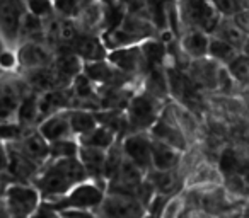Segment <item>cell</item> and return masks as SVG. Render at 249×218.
Instances as JSON below:
<instances>
[{"mask_svg": "<svg viewBox=\"0 0 249 218\" xmlns=\"http://www.w3.org/2000/svg\"><path fill=\"white\" fill-rule=\"evenodd\" d=\"M208 56L212 60H215L217 63H220L222 67H227L231 62H234L239 56V50L235 46H232L231 43L224 41V39L210 36V46H208Z\"/></svg>", "mask_w": 249, "mask_h": 218, "instance_id": "23", "label": "cell"}, {"mask_svg": "<svg viewBox=\"0 0 249 218\" xmlns=\"http://www.w3.org/2000/svg\"><path fill=\"white\" fill-rule=\"evenodd\" d=\"M147 179L152 184L156 194H162L166 198H171L176 194L179 179H178L176 170H149Z\"/></svg>", "mask_w": 249, "mask_h": 218, "instance_id": "20", "label": "cell"}, {"mask_svg": "<svg viewBox=\"0 0 249 218\" xmlns=\"http://www.w3.org/2000/svg\"><path fill=\"white\" fill-rule=\"evenodd\" d=\"M241 2H244V0H241Z\"/></svg>", "mask_w": 249, "mask_h": 218, "instance_id": "37", "label": "cell"}, {"mask_svg": "<svg viewBox=\"0 0 249 218\" xmlns=\"http://www.w3.org/2000/svg\"><path fill=\"white\" fill-rule=\"evenodd\" d=\"M178 17L184 29L212 34L220 22V14L213 9L210 0H178Z\"/></svg>", "mask_w": 249, "mask_h": 218, "instance_id": "4", "label": "cell"}, {"mask_svg": "<svg viewBox=\"0 0 249 218\" xmlns=\"http://www.w3.org/2000/svg\"><path fill=\"white\" fill-rule=\"evenodd\" d=\"M225 68L231 73L232 79L237 80V82H248L249 80V62L246 58H242L241 55H239L234 62L229 63Z\"/></svg>", "mask_w": 249, "mask_h": 218, "instance_id": "29", "label": "cell"}, {"mask_svg": "<svg viewBox=\"0 0 249 218\" xmlns=\"http://www.w3.org/2000/svg\"><path fill=\"white\" fill-rule=\"evenodd\" d=\"M28 14L24 0H0V34L11 48L19 45L22 19Z\"/></svg>", "mask_w": 249, "mask_h": 218, "instance_id": "8", "label": "cell"}, {"mask_svg": "<svg viewBox=\"0 0 249 218\" xmlns=\"http://www.w3.org/2000/svg\"><path fill=\"white\" fill-rule=\"evenodd\" d=\"M79 140L65 138L50 143V159H70L79 155Z\"/></svg>", "mask_w": 249, "mask_h": 218, "instance_id": "25", "label": "cell"}, {"mask_svg": "<svg viewBox=\"0 0 249 218\" xmlns=\"http://www.w3.org/2000/svg\"><path fill=\"white\" fill-rule=\"evenodd\" d=\"M150 136L154 140H159V142H164L167 145L174 147V149L181 150V152H186L188 150V138L181 128L178 126L176 119L173 116V111H171V106H167L166 109H162L159 119L156 121V125L150 128Z\"/></svg>", "mask_w": 249, "mask_h": 218, "instance_id": "11", "label": "cell"}, {"mask_svg": "<svg viewBox=\"0 0 249 218\" xmlns=\"http://www.w3.org/2000/svg\"><path fill=\"white\" fill-rule=\"evenodd\" d=\"M210 4L220 14V17H234L242 11L241 0H210Z\"/></svg>", "mask_w": 249, "mask_h": 218, "instance_id": "28", "label": "cell"}, {"mask_svg": "<svg viewBox=\"0 0 249 218\" xmlns=\"http://www.w3.org/2000/svg\"><path fill=\"white\" fill-rule=\"evenodd\" d=\"M183 206H184L183 198L174 194V196H171L169 200H167V203L164 204L159 218H181V215H183Z\"/></svg>", "mask_w": 249, "mask_h": 218, "instance_id": "30", "label": "cell"}, {"mask_svg": "<svg viewBox=\"0 0 249 218\" xmlns=\"http://www.w3.org/2000/svg\"><path fill=\"white\" fill-rule=\"evenodd\" d=\"M162 113V101L147 92H137L132 96L130 102L124 107L128 133L150 132Z\"/></svg>", "mask_w": 249, "mask_h": 218, "instance_id": "3", "label": "cell"}, {"mask_svg": "<svg viewBox=\"0 0 249 218\" xmlns=\"http://www.w3.org/2000/svg\"><path fill=\"white\" fill-rule=\"evenodd\" d=\"M5 75H7V72H5V70L0 68V84H2V80L5 79Z\"/></svg>", "mask_w": 249, "mask_h": 218, "instance_id": "36", "label": "cell"}, {"mask_svg": "<svg viewBox=\"0 0 249 218\" xmlns=\"http://www.w3.org/2000/svg\"><path fill=\"white\" fill-rule=\"evenodd\" d=\"M121 149L126 159L132 160L142 170H152V136L149 132L128 133L121 138Z\"/></svg>", "mask_w": 249, "mask_h": 218, "instance_id": "10", "label": "cell"}, {"mask_svg": "<svg viewBox=\"0 0 249 218\" xmlns=\"http://www.w3.org/2000/svg\"><path fill=\"white\" fill-rule=\"evenodd\" d=\"M181 218H212V217L201 210H191V211H186L184 215H181Z\"/></svg>", "mask_w": 249, "mask_h": 218, "instance_id": "33", "label": "cell"}, {"mask_svg": "<svg viewBox=\"0 0 249 218\" xmlns=\"http://www.w3.org/2000/svg\"><path fill=\"white\" fill-rule=\"evenodd\" d=\"M87 172L77 157L70 159H50L39 169L33 184L43 200H53L67 194L73 186L87 181Z\"/></svg>", "mask_w": 249, "mask_h": 218, "instance_id": "1", "label": "cell"}, {"mask_svg": "<svg viewBox=\"0 0 249 218\" xmlns=\"http://www.w3.org/2000/svg\"><path fill=\"white\" fill-rule=\"evenodd\" d=\"M89 2L92 0H53V9H55V14L60 17L75 19Z\"/></svg>", "mask_w": 249, "mask_h": 218, "instance_id": "26", "label": "cell"}, {"mask_svg": "<svg viewBox=\"0 0 249 218\" xmlns=\"http://www.w3.org/2000/svg\"><path fill=\"white\" fill-rule=\"evenodd\" d=\"M106 152L107 150L94 149V147H84L80 145L79 155L77 159L80 160V164L84 166L87 172V177L92 181H99L104 183V162H106Z\"/></svg>", "mask_w": 249, "mask_h": 218, "instance_id": "17", "label": "cell"}, {"mask_svg": "<svg viewBox=\"0 0 249 218\" xmlns=\"http://www.w3.org/2000/svg\"><path fill=\"white\" fill-rule=\"evenodd\" d=\"M208 46H210V34L207 33L186 29V33L181 36V50L190 60L208 56Z\"/></svg>", "mask_w": 249, "mask_h": 218, "instance_id": "19", "label": "cell"}, {"mask_svg": "<svg viewBox=\"0 0 249 218\" xmlns=\"http://www.w3.org/2000/svg\"><path fill=\"white\" fill-rule=\"evenodd\" d=\"M11 147L21 152L24 157H28L29 160H33L35 164H38L39 167H43L50 160V143L38 132V128H28L22 133L21 138L11 143Z\"/></svg>", "mask_w": 249, "mask_h": 218, "instance_id": "12", "label": "cell"}, {"mask_svg": "<svg viewBox=\"0 0 249 218\" xmlns=\"http://www.w3.org/2000/svg\"><path fill=\"white\" fill-rule=\"evenodd\" d=\"M11 183H14V179H12V177L9 176L7 169H5V170H0V198L4 196L5 189H7V186Z\"/></svg>", "mask_w": 249, "mask_h": 218, "instance_id": "32", "label": "cell"}, {"mask_svg": "<svg viewBox=\"0 0 249 218\" xmlns=\"http://www.w3.org/2000/svg\"><path fill=\"white\" fill-rule=\"evenodd\" d=\"M28 128H24L22 125H19L18 121H4L0 123V142L5 145H11L16 140H19L22 136V133Z\"/></svg>", "mask_w": 249, "mask_h": 218, "instance_id": "27", "label": "cell"}, {"mask_svg": "<svg viewBox=\"0 0 249 218\" xmlns=\"http://www.w3.org/2000/svg\"><path fill=\"white\" fill-rule=\"evenodd\" d=\"M56 50L45 41H24L16 48L19 72H29L52 67L55 62Z\"/></svg>", "mask_w": 249, "mask_h": 218, "instance_id": "7", "label": "cell"}, {"mask_svg": "<svg viewBox=\"0 0 249 218\" xmlns=\"http://www.w3.org/2000/svg\"><path fill=\"white\" fill-rule=\"evenodd\" d=\"M36 128L48 140V143L58 142V140H65V138H75L69 119V113L67 111H58L55 115L46 116L45 119H41L38 123Z\"/></svg>", "mask_w": 249, "mask_h": 218, "instance_id": "15", "label": "cell"}, {"mask_svg": "<svg viewBox=\"0 0 249 218\" xmlns=\"http://www.w3.org/2000/svg\"><path fill=\"white\" fill-rule=\"evenodd\" d=\"M5 211L9 218H29L41 204L43 198L33 183H11L4 196Z\"/></svg>", "mask_w": 249, "mask_h": 218, "instance_id": "5", "label": "cell"}, {"mask_svg": "<svg viewBox=\"0 0 249 218\" xmlns=\"http://www.w3.org/2000/svg\"><path fill=\"white\" fill-rule=\"evenodd\" d=\"M224 70H225L224 67L215 62V60H212L210 56L191 60V65H190L191 82L196 84V85L205 87V89H218V84H220Z\"/></svg>", "mask_w": 249, "mask_h": 218, "instance_id": "13", "label": "cell"}, {"mask_svg": "<svg viewBox=\"0 0 249 218\" xmlns=\"http://www.w3.org/2000/svg\"><path fill=\"white\" fill-rule=\"evenodd\" d=\"M147 208L135 194L106 191L101 206L97 208V218H145Z\"/></svg>", "mask_w": 249, "mask_h": 218, "instance_id": "6", "label": "cell"}, {"mask_svg": "<svg viewBox=\"0 0 249 218\" xmlns=\"http://www.w3.org/2000/svg\"><path fill=\"white\" fill-rule=\"evenodd\" d=\"M183 159V152L164 142L152 138V169L154 170H176Z\"/></svg>", "mask_w": 249, "mask_h": 218, "instance_id": "18", "label": "cell"}, {"mask_svg": "<svg viewBox=\"0 0 249 218\" xmlns=\"http://www.w3.org/2000/svg\"><path fill=\"white\" fill-rule=\"evenodd\" d=\"M104 196H106V184L99 183V181L87 179L84 183L73 186L63 196L53 198V200H45V201L53 204L58 211L79 210V211L96 213L97 208L103 203Z\"/></svg>", "mask_w": 249, "mask_h": 218, "instance_id": "2", "label": "cell"}, {"mask_svg": "<svg viewBox=\"0 0 249 218\" xmlns=\"http://www.w3.org/2000/svg\"><path fill=\"white\" fill-rule=\"evenodd\" d=\"M70 50L82 60L84 63L101 62L107 58L109 50L106 48L99 34H79V38L70 45Z\"/></svg>", "mask_w": 249, "mask_h": 218, "instance_id": "14", "label": "cell"}, {"mask_svg": "<svg viewBox=\"0 0 249 218\" xmlns=\"http://www.w3.org/2000/svg\"><path fill=\"white\" fill-rule=\"evenodd\" d=\"M0 218H9V217H7V211H5L4 200H2V198H0Z\"/></svg>", "mask_w": 249, "mask_h": 218, "instance_id": "35", "label": "cell"}, {"mask_svg": "<svg viewBox=\"0 0 249 218\" xmlns=\"http://www.w3.org/2000/svg\"><path fill=\"white\" fill-rule=\"evenodd\" d=\"M67 113H69V119L75 138L86 135V133H89L90 130L99 125L96 118V111H89V109H69Z\"/></svg>", "mask_w": 249, "mask_h": 218, "instance_id": "22", "label": "cell"}, {"mask_svg": "<svg viewBox=\"0 0 249 218\" xmlns=\"http://www.w3.org/2000/svg\"><path fill=\"white\" fill-rule=\"evenodd\" d=\"M9 48H11V46H9V45H7V43H5V39H4V38H2V34H0V56L4 55V53H5V51H7V50H9Z\"/></svg>", "mask_w": 249, "mask_h": 218, "instance_id": "34", "label": "cell"}, {"mask_svg": "<svg viewBox=\"0 0 249 218\" xmlns=\"http://www.w3.org/2000/svg\"><path fill=\"white\" fill-rule=\"evenodd\" d=\"M77 140H79V145L107 150L120 140V136H118L111 128H107V126L97 125L96 128H92L89 133H86V135L79 136Z\"/></svg>", "mask_w": 249, "mask_h": 218, "instance_id": "21", "label": "cell"}, {"mask_svg": "<svg viewBox=\"0 0 249 218\" xmlns=\"http://www.w3.org/2000/svg\"><path fill=\"white\" fill-rule=\"evenodd\" d=\"M7 149H9V160H7L9 176L14 181H18V183H33L41 167L33 162V160H29L28 157H24L21 152H18L16 149H12L11 145H7Z\"/></svg>", "mask_w": 249, "mask_h": 218, "instance_id": "16", "label": "cell"}, {"mask_svg": "<svg viewBox=\"0 0 249 218\" xmlns=\"http://www.w3.org/2000/svg\"><path fill=\"white\" fill-rule=\"evenodd\" d=\"M58 217H60V211L53 204H50L48 201L43 200L41 204L36 208V211L29 218H58Z\"/></svg>", "mask_w": 249, "mask_h": 218, "instance_id": "31", "label": "cell"}, {"mask_svg": "<svg viewBox=\"0 0 249 218\" xmlns=\"http://www.w3.org/2000/svg\"><path fill=\"white\" fill-rule=\"evenodd\" d=\"M107 62L116 67L121 73L130 77L132 80L139 79V77L145 75L149 72V67H147L145 56H143L140 45L111 50L107 53Z\"/></svg>", "mask_w": 249, "mask_h": 218, "instance_id": "9", "label": "cell"}, {"mask_svg": "<svg viewBox=\"0 0 249 218\" xmlns=\"http://www.w3.org/2000/svg\"><path fill=\"white\" fill-rule=\"evenodd\" d=\"M215 36L224 41L231 43L235 48H241L242 41H244V33H242V28L235 22H229V21H220L215 29Z\"/></svg>", "mask_w": 249, "mask_h": 218, "instance_id": "24", "label": "cell"}]
</instances>
